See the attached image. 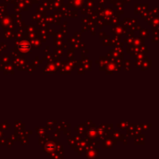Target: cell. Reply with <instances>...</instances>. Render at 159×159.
Here are the masks:
<instances>
[{"instance_id":"1","label":"cell","mask_w":159,"mask_h":159,"mask_svg":"<svg viewBox=\"0 0 159 159\" xmlns=\"http://www.w3.org/2000/svg\"><path fill=\"white\" fill-rule=\"evenodd\" d=\"M20 48L23 50H28V49L30 48V45H29L28 43H27V42H23V43L20 45Z\"/></svg>"}]
</instances>
